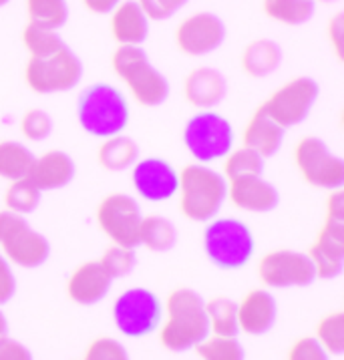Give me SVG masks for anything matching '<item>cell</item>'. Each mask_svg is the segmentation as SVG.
Returning <instances> with one entry per match:
<instances>
[{
	"mask_svg": "<svg viewBox=\"0 0 344 360\" xmlns=\"http://www.w3.org/2000/svg\"><path fill=\"white\" fill-rule=\"evenodd\" d=\"M210 336L205 302L196 290L177 288L167 298V322L159 326V340L172 352H184Z\"/></svg>",
	"mask_w": 344,
	"mask_h": 360,
	"instance_id": "6da1fadb",
	"label": "cell"
},
{
	"mask_svg": "<svg viewBox=\"0 0 344 360\" xmlns=\"http://www.w3.org/2000/svg\"><path fill=\"white\" fill-rule=\"evenodd\" d=\"M77 117L79 125L91 137L109 139L121 135L129 125V103L117 86L95 83L79 95Z\"/></svg>",
	"mask_w": 344,
	"mask_h": 360,
	"instance_id": "7a4b0ae2",
	"label": "cell"
},
{
	"mask_svg": "<svg viewBox=\"0 0 344 360\" xmlns=\"http://www.w3.org/2000/svg\"><path fill=\"white\" fill-rule=\"evenodd\" d=\"M179 207L191 221L214 219L228 200V179L203 163H191L179 172Z\"/></svg>",
	"mask_w": 344,
	"mask_h": 360,
	"instance_id": "3957f363",
	"label": "cell"
},
{
	"mask_svg": "<svg viewBox=\"0 0 344 360\" xmlns=\"http://www.w3.org/2000/svg\"><path fill=\"white\" fill-rule=\"evenodd\" d=\"M111 65L115 75L127 85L139 105L158 107L170 97V81L149 63L141 46L119 44Z\"/></svg>",
	"mask_w": 344,
	"mask_h": 360,
	"instance_id": "277c9868",
	"label": "cell"
},
{
	"mask_svg": "<svg viewBox=\"0 0 344 360\" xmlns=\"http://www.w3.org/2000/svg\"><path fill=\"white\" fill-rule=\"evenodd\" d=\"M203 250L217 268L238 270L254 256L252 230L236 217H214L203 230Z\"/></svg>",
	"mask_w": 344,
	"mask_h": 360,
	"instance_id": "5b68a950",
	"label": "cell"
},
{
	"mask_svg": "<svg viewBox=\"0 0 344 360\" xmlns=\"http://www.w3.org/2000/svg\"><path fill=\"white\" fill-rule=\"evenodd\" d=\"M234 127L215 111H200L186 123L184 145L198 163H214L234 149Z\"/></svg>",
	"mask_w": 344,
	"mask_h": 360,
	"instance_id": "8992f818",
	"label": "cell"
},
{
	"mask_svg": "<svg viewBox=\"0 0 344 360\" xmlns=\"http://www.w3.org/2000/svg\"><path fill=\"white\" fill-rule=\"evenodd\" d=\"M0 254L20 268H39L49 258L51 245L25 217L4 210L0 212Z\"/></svg>",
	"mask_w": 344,
	"mask_h": 360,
	"instance_id": "52a82bcc",
	"label": "cell"
},
{
	"mask_svg": "<svg viewBox=\"0 0 344 360\" xmlns=\"http://www.w3.org/2000/svg\"><path fill=\"white\" fill-rule=\"evenodd\" d=\"M163 304L155 292L147 288H129L113 304V320L117 330L129 338L149 336L161 326Z\"/></svg>",
	"mask_w": 344,
	"mask_h": 360,
	"instance_id": "ba28073f",
	"label": "cell"
},
{
	"mask_svg": "<svg viewBox=\"0 0 344 360\" xmlns=\"http://www.w3.org/2000/svg\"><path fill=\"white\" fill-rule=\"evenodd\" d=\"M83 77V63L69 46L49 57H30L25 69L27 85L41 95L63 93L79 85Z\"/></svg>",
	"mask_w": 344,
	"mask_h": 360,
	"instance_id": "9c48e42d",
	"label": "cell"
},
{
	"mask_svg": "<svg viewBox=\"0 0 344 360\" xmlns=\"http://www.w3.org/2000/svg\"><path fill=\"white\" fill-rule=\"evenodd\" d=\"M294 161L302 177L320 189H343L344 161L330 151L320 137H304L294 149Z\"/></svg>",
	"mask_w": 344,
	"mask_h": 360,
	"instance_id": "30bf717a",
	"label": "cell"
},
{
	"mask_svg": "<svg viewBox=\"0 0 344 360\" xmlns=\"http://www.w3.org/2000/svg\"><path fill=\"white\" fill-rule=\"evenodd\" d=\"M141 207L135 198L127 193H111L97 207V224L111 242L125 248L139 245V228H141Z\"/></svg>",
	"mask_w": 344,
	"mask_h": 360,
	"instance_id": "8fae6325",
	"label": "cell"
},
{
	"mask_svg": "<svg viewBox=\"0 0 344 360\" xmlns=\"http://www.w3.org/2000/svg\"><path fill=\"white\" fill-rule=\"evenodd\" d=\"M320 86L310 77H296L282 85L278 91H274L272 97L264 103V111L272 117L274 121L282 127H294L300 125L308 117L310 109L314 107L318 99Z\"/></svg>",
	"mask_w": 344,
	"mask_h": 360,
	"instance_id": "7c38bea8",
	"label": "cell"
},
{
	"mask_svg": "<svg viewBox=\"0 0 344 360\" xmlns=\"http://www.w3.org/2000/svg\"><path fill=\"white\" fill-rule=\"evenodd\" d=\"M258 276L268 288H302L314 282L316 270L308 254L276 250L260 259Z\"/></svg>",
	"mask_w": 344,
	"mask_h": 360,
	"instance_id": "4fadbf2b",
	"label": "cell"
},
{
	"mask_svg": "<svg viewBox=\"0 0 344 360\" xmlns=\"http://www.w3.org/2000/svg\"><path fill=\"white\" fill-rule=\"evenodd\" d=\"M133 188L145 202L161 203L177 195L179 172L161 158L139 159L131 172Z\"/></svg>",
	"mask_w": 344,
	"mask_h": 360,
	"instance_id": "5bb4252c",
	"label": "cell"
},
{
	"mask_svg": "<svg viewBox=\"0 0 344 360\" xmlns=\"http://www.w3.org/2000/svg\"><path fill=\"white\" fill-rule=\"evenodd\" d=\"M226 39V25L212 13H196L187 16L175 30V43L189 57H203L214 53Z\"/></svg>",
	"mask_w": 344,
	"mask_h": 360,
	"instance_id": "9a60e30c",
	"label": "cell"
},
{
	"mask_svg": "<svg viewBox=\"0 0 344 360\" xmlns=\"http://www.w3.org/2000/svg\"><path fill=\"white\" fill-rule=\"evenodd\" d=\"M308 256L312 259L316 278L332 280L344 268V221L326 219L316 242L310 245Z\"/></svg>",
	"mask_w": 344,
	"mask_h": 360,
	"instance_id": "2e32d148",
	"label": "cell"
},
{
	"mask_svg": "<svg viewBox=\"0 0 344 360\" xmlns=\"http://www.w3.org/2000/svg\"><path fill=\"white\" fill-rule=\"evenodd\" d=\"M228 200L244 212L266 214L276 210L280 203V193L262 175H248L228 181Z\"/></svg>",
	"mask_w": 344,
	"mask_h": 360,
	"instance_id": "e0dca14e",
	"label": "cell"
},
{
	"mask_svg": "<svg viewBox=\"0 0 344 360\" xmlns=\"http://www.w3.org/2000/svg\"><path fill=\"white\" fill-rule=\"evenodd\" d=\"M278 306L268 290H252L238 304V326L250 336H262L276 322Z\"/></svg>",
	"mask_w": 344,
	"mask_h": 360,
	"instance_id": "ac0fdd59",
	"label": "cell"
},
{
	"mask_svg": "<svg viewBox=\"0 0 344 360\" xmlns=\"http://www.w3.org/2000/svg\"><path fill=\"white\" fill-rule=\"evenodd\" d=\"M113 284V278L105 272L99 262H85L81 264L69 278L67 292L72 302L91 306L101 302Z\"/></svg>",
	"mask_w": 344,
	"mask_h": 360,
	"instance_id": "d6986e66",
	"label": "cell"
},
{
	"mask_svg": "<svg viewBox=\"0 0 344 360\" xmlns=\"http://www.w3.org/2000/svg\"><path fill=\"white\" fill-rule=\"evenodd\" d=\"M226 79L219 71L212 67H200L193 69L186 77L184 93L189 105L198 107L200 111H212V107L219 105L226 97Z\"/></svg>",
	"mask_w": 344,
	"mask_h": 360,
	"instance_id": "ffe728a7",
	"label": "cell"
},
{
	"mask_svg": "<svg viewBox=\"0 0 344 360\" xmlns=\"http://www.w3.org/2000/svg\"><path fill=\"white\" fill-rule=\"evenodd\" d=\"M75 177V161L60 149L46 151L41 158H34L29 172V179L41 189H60L69 186Z\"/></svg>",
	"mask_w": 344,
	"mask_h": 360,
	"instance_id": "44dd1931",
	"label": "cell"
},
{
	"mask_svg": "<svg viewBox=\"0 0 344 360\" xmlns=\"http://www.w3.org/2000/svg\"><path fill=\"white\" fill-rule=\"evenodd\" d=\"M111 32L119 44L139 46L147 39L149 18L137 0H121L111 11Z\"/></svg>",
	"mask_w": 344,
	"mask_h": 360,
	"instance_id": "7402d4cb",
	"label": "cell"
},
{
	"mask_svg": "<svg viewBox=\"0 0 344 360\" xmlns=\"http://www.w3.org/2000/svg\"><path fill=\"white\" fill-rule=\"evenodd\" d=\"M284 131L286 129H282L272 117L264 111V107H258L246 125L242 141H244V147L256 151L260 158H272L284 143Z\"/></svg>",
	"mask_w": 344,
	"mask_h": 360,
	"instance_id": "603a6c76",
	"label": "cell"
},
{
	"mask_svg": "<svg viewBox=\"0 0 344 360\" xmlns=\"http://www.w3.org/2000/svg\"><path fill=\"white\" fill-rule=\"evenodd\" d=\"M282 63V49L270 39H256L242 53V69L254 79L272 75Z\"/></svg>",
	"mask_w": 344,
	"mask_h": 360,
	"instance_id": "cb8c5ba5",
	"label": "cell"
},
{
	"mask_svg": "<svg viewBox=\"0 0 344 360\" xmlns=\"http://www.w3.org/2000/svg\"><path fill=\"white\" fill-rule=\"evenodd\" d=\"M97 158L105 169L125 172L139 161V147L127 135H113L103 139Z\"/></svg>",
	"mask_w": 344,
	"mask_h": 360,
	"instance_id": "d4e9b609",
	"label": "cell"
},
{
	"mask_svg": "<svg viewBox=\"0 0 344 360\" xmlns=\"http://www.w3.org/2000/svg\"><path fill=\"white\" fill-rule=\"evenodd\" d=\"M34 155L27 145L18 141H0V177L16 181L29 177Z\"/></svg>",
	"mask_w": 344,
	"mask_h": 360,
	"instance_id": "484cf974",
	"label": "cell"
},
{
	"mask_svg": "<svg viewBox=\"0 0 344 360\" xmlns=\"http://www.w3.org/2000/svg\"><path fill=\"white\" fill-rule=\"evenodd\" d=\"M266 16L288 27H298L314 15L312 0H262Z\"/></svg>",
	"mask_w": 344,
	"mask_h": 360,
	"instance_id": "4316f807",
	"label": "cell"
},
{
	"mask_svg": "<svg viewBox=\"0 0 344 360\" xmlns=\"http://www.w3.org/2000/svg\"><path fill=\"white\" fill-rule=\"evenodd\" d=\"M177 242L175 226L167 217L147 216L141 219L139 228V244L149 248L151 252H167Z\"/></svg>",
	"mask_w": 344,
	"mask_h": 360,
	"instance_id": "83f0119b",
	"label": "cell"
},
{
	"mask_svg": "<svg viewBox=\"0 0 344 360\" xmlns=\"http://www.w3.org/2000/svg\"><path fill=\"white\" fill-rule=\"evenodd\" d=\"M205 314L210 322V332L215 336H236L240 332L238 326V302L226 296L212 298L205 302Z\"/></svg>",
	"mask_w": 344,
	"mask_h": 360,
	"instance_id": "f1b7e54d",
	"label": "cell"
},
{
	"mask_svg": "<svg viewBox=\"0 0 344 360\" xmlns=\"http://www.w3.org/2000/svg\"><path fill=\"white\" fill-rule=\"evenodd\" d=\"M30 25L58 30L69 18L67 0H27Z\"/></svg>",
	"mask_w": 344,
	"mask_h": 360,
	"instance_id": "f546056e",
	"label": "cell"
},
{
	"mask_svg": "<svg viewBox=\"0 0 344 360\" xmlns=\"http://www.w3.org/2000/svg\"><path fill=\"white\" fill-rule=\"evenodd\" d=\"M264 172V158H260L256 151L248 147H238L231 149L224 158V177L231 181L238 177H248V175H262Z\"/></svg>",
	"mask_w": 344,
	"mask_h": 360,
	"instance_id": "4dcf8cb0",
	"label": "cell"
},
{
	"mask_svg": "<svg viewBox=\"0 0 344 360\" xmlns=\"http://www.w3.org/2000/svg\"><path fill=\"white\" fill-rule=\"evenodd\" d=\"M39 202H41V189L37 188L29 177L13 181L4 193L6 210L13 214H18V216H25V214H30L32 210H37Z\"/></svg>",
	"mask_w": 344,
	"mask_h": 360,
	"instance_id": "1f68e13d",
	"label": "cell"
},
{
	"mask_svg": "<svg viewBox=\"0 0 344 360\" xmlns=\"http://www.w3.org/2000/svg\"><path fill=\"white\" fill-rule=\"evenodd\" d=\"M23 43L30 53V57H49L67 46L65 41L57 34V30L43 29V27L30 25V22L23 32Z\"/></svg>",
	"mask_w": 344,
	"mask_h": 360,
	"instance_id": "d6a6232c",
	"label": "cell"
},
{
	"mask_svg": "<svg viewBox=\"0 0 344 360\" xmlns=\"http://www.w3.org/2000/svg\"><path fill=\"white\" fill-rule=\"evenodd\" d=\"M201 360H244V346L236 336H208L196 346Z\"/></svg>",
	"mask_w": 344,
	"mask_h": 360,
	"instance_id": "836d02e7",
	"label": "cell"
},
{
	"mask_svg": "<svg viewBox=\"0 0 344 360\" xmlns=\"http://www.w3.org/2000/svg\"><path fill=\"white\" fill-rule=\"evenodd\" d=\"M316 340L329 354H343L344 352V314L340 310L332 312L318 322Z\"/></svg>",
	"mask_w": 344,
	"mask_h": 360,
	"instance_id": "e575fe53",
	"label": "cell"
},
{
	"mask_svg": "<svg viewBox=\"0 0 344 360\" xmlns=\"http://www.w3.org/2000/svg\"><path fill=\"white\" fill-rule=\"evenodd\" d=\"M99 264L105 268V272L115 280V278H123V276L129 274L137 264V256H135L133 248L113 244L103 252Z\"/></svg>",
	"mask_w": 344,
	"mask_h": 360,
	"instance_id": "d590c367",
	"label": "cell"
},
{
	"mask_svg": "<svg viewBox=\"0 0 344 360\" xmlns=\"http://www.w3.org/2000/svg\"><path fill=\"white\" fill-rule=\"evenodd\" d=\"M20 131L30 141H43L53 131V121L43 109H30L20 121Z\"/></svg>",
	"mask_w": 344,
	"mask_h": 360,
	"instance_id": "8d00e7d4",
	"label": "cell"
},
{
	"mask_svg": "<svg viewBox=\"0 0 344 360\" xmlns=\"http://www.w3.org/2000/svg\"><path fill=\"white\" fill-rule=\"evenodd\" d=\"M83 360H129V354L119 340L103 336L89 345Z\"/></svg>",
	"mask_w": 344,
	"mask_h": 360,
	"instance_id": "74e56055",
	"label": "cell"
},
{
	"mask_svg": "<svg viewBox=\"0 0 344 360\" xmlns=\"http://www.w3.org/2000/svg\"><path fill=\"white\" fill-rule=\"evenodd\" d=\"M288 360H329V352L320 346L316 338L304 336L292 345L288 352Z\"/></svg>",
	"mask_w": 344,
	"mask_h": 360,
	"instance_id": "f35d334b",
	"label": "cell"
},
{
	"mask_svg": "<svg viewBox=\"0 0 344 360\" xmlns=\"http://www.w3.org/2000/svg\"><path fill=\"white\" fill-rule=\"evenodd\" d=\"M149 20H163L173 16L187 0H137Z\"/></svg>",
	"mask_w": 344,
	"mask_h": 360,
	"instance_id": "ab89813d",
	"label": "cell"
},
{
	"mask_svg": "<svg viewBox=\"0 0 344 360\" xmlns=\"http://www.w3.org/2000/svg\"><path fill=\"white\" fill-rule=\"evenodd\" d=\"M0 360H32V354L27 346L2 334L0 336Z\"/></svg>",
	"mask_w": 344,
	"mask_h": 360,
	"instance_id": "60d3db41",
	"label": "cell"
},
{
	"mask_svg": "<svg viewBox=\"0 0 344 360\" xmlns=\"http://www.w3.org/2000/svg\"><path fill=\"white\" fill-rule=\"evenodd\" d=\"M16 292V280L11 262L0 254V304L8 302Z\"/></svg>",
	"mask_w": 344,
	"mask_h": 360,
	"instance_id": "b9f144b4",
	"label": "cell"
},
{
	"mask_svg": "<svg viewBox=\"0 0 344 360\" xmlns=\"http://www.w3.org/2000/svg\"><path fill=\"white\" fill-rule=\"evenodd\" d=\"M329 39L332 46H334V53L336 57L343 60V41H344V15L338 13L330 20L329 25Z\"/></svg>",
	"mask_w": 344,
	"mask_h": 360,
	"instance_id": "7bdbcfd3",
	"label": "cell"
},
{
	"mask_svg": "<svg viewBox=\"0 0 344 360\" xmlns=\"http://www.w3.org/2000/svg\"><path fill=\"white\" fill-rule=\"evenodd\" d=\"M326 219H340L344 221V191L343 189H334L330 193L329 202H326Z\"/></svg>",
	"mask_w": 344,
	"mask_h": 360,
	"instance_id": "ee69618b",
	"label": "cell"
},
{
	"mask_svg": "<svg viewBox=\"0 0 344 360\" xmlns=\"http://www.w3.org/2000/svg\"><path fill=\"white\" fill-rule=\"evenodd\" d=\"M119 2L121 0H83V4H85L91 13H95V15H107V13H111Z\"/></svg>",
	"mask_w": 344,
	"mask_h": 360,
	"instance_id": "f6af8a7d",
	"label": "cell"
},
{
	"mask_svg": "<svg viewBox=\"0 0 344 360\" xmlns=\"http://www.w3.org/2000/svg\"><path fill=\"white\" fill-rule=\"evenodd\" d=\"M6 328H8V322H6V316H4L2 310H0V336L6 334Z\"/></svg>",
	"mask_w": 344,
	"mask_h": 360,
	"instance_id": "bcb514c9",
	"label": "cell"
},
{
	"mask_svg": "<svg viewBox=\"0 0 344 360\" xmlns=\"http://www.w3.org/2000/svg\"><path fill=\"white\" fill-rule=\"evenodd\" d=\"M6 2H11V0H0V6H4Z\"/></svg>",
	"mask_w": 344,
	"mask_h": 360,
	"instance_id": "7dc6e473",
	"label": "cell"
},
{
	"mask_svg": "<svg viewBox=\"0 0 344 360\" xmlns=\"http://www.w3.org/2000/svg\"><path fill=\"white\" fill-rule=\"evenodd\" d=\"M314 2V0H312ZM318 2H332V0H318Z\"/></svg>",
	"mask_w": 344,
	"mask_h": 360,
	"instance_id": "c3c4849f",
	"label": "cell"
}]
</instances>
